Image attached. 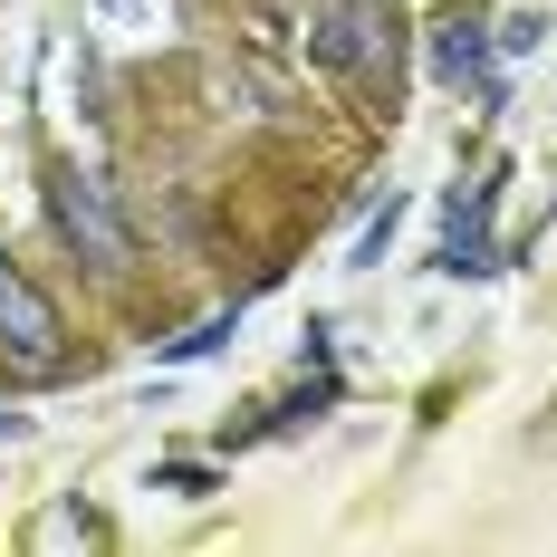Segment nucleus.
Listing matches in <instances>:
<instances>
[{
    "label": "nucleus",
    "mask_w": 557,
    "mask_h": 557,
    "mask_svg": "<svg viewBox=\"0 0 557 557\" xmlns=\"http://www.w3.org/2000/svg\"><path fill=\"white\" fill-rule=\"evenodd\" d=\"M0 346H10L29 375L58 366V308H49V288L20 270V260H0Z\"/></svg>",
    "instance_id": "f257e3e1"
},
{
    "label": "nucleus",
    "mask_w": 557,
    "mask_h": 557,
    "mask_svg": "<svg viewBox=\"0 0 557 557\" xmlns=\"http://www.w3.org/2000/svg\"><path fill=\"white\" fill-rule=\"evenodd\" d=\"M49 202H58V231H67V240H87V260H97V270H125V231H115L107 193H97L87 173H58Z\"/></svg>",
    "instance_id": "f03ea898"
},
{
    "label": "nucleus",
    "mask_w": 557,
    "mask_h": 557,
    "mask_svg": "<svg viewBox=\"0 0 557 557\" xmlns=\"http://www.w3.org/2000/svg\"><path fill=\"white\" fill-rule=\"evenodd\" d=\"M433 67H443V77H471V67H481V39H471V20H443V39H433Z\"/></svg>",
    "instance_id": "7ed1b4c3"
},
{
    "label": "nucleus",
    "mask_w": 557,
    "mask_h": 557,
    "mask_svg": "<svg viewBox=\"0 0 557 557\" xmlns=\"http://www.w3.org/2000/svg\"><path fill=\"white\" fill-rule=\"evenodd\" d=\"M539 443H548V451H557V394H548V413H539Z\"/></svg>",
    "instance_id": "20e7f679"
}]
</instances>
